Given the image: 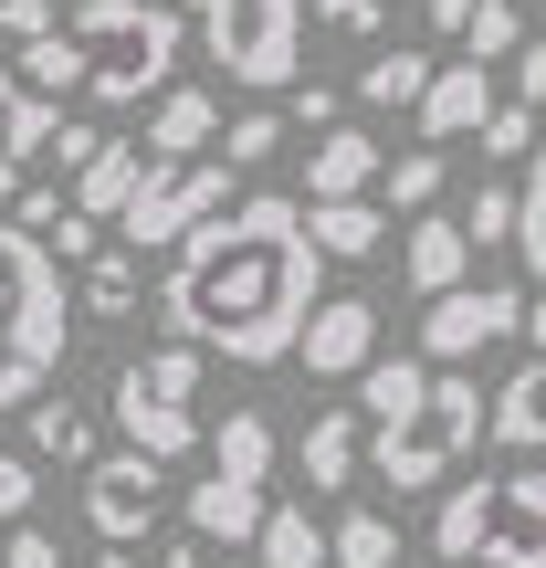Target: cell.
<instances>
[{
    "mask_svg": "<svg viewBox=\"0 0 546 568\" xmlns=\"http://www.w3.org/2000/svg\"><path fill=\"white\" fill-rule=\"evenodd\" d=\"M473 11H484V0H431V32H452V42H463V32H473Z\"/></svg>",
    "mask_w": 546,
    "mask_h": 568,
    "instance_id": "43",
    "label": "cell"
},
{
    "mask_svg": "<svg viewBox=\"0 0 546 568\" xmlns=\"http://www.w3.org/2000/svg\"><path fill=\"white\" fill-rule=\"evenodd\" d=\"M526 347L546 358V295H526Z\"/></svg>",
    "mask_w": 546,
    "mask_h": 568,
    "instance_id": "44",
    "label": "cell"
},
{
    "mask_svg": "<svg viewBox=\"0 0 546 568\" xmlns=\"http://www.w3.org/2000/svg\"><path fill=\"white\" fill-rule=\"evenodd\" d=\"M379 190V138L368 126H326L305 159V201H368Z\"/></svg>",
    "mask_w": 546,
    "mask_h": 568,
    "instance_id": "16",
    "label": "cell"
},
{
    "mask_svg": "<svg viewBox=\"0 0 546 568\" xmlns=\"http://www.w3.org/2000/svg\"><path fill=\"white\" fill-rule=\"evenodd\" d=\"M494 53H526V11L515 0H484L473 32H463V63H494Z\"/></svg>",
    "mask_w": 546,
    "mask_h": 568,
    "instance_id": "34",
    "label": "cell"
},
{
    "mask_svg": "<svg viewBox=\"0 0 546 568\" xmlns=\"http://www.w3.org/2000/svg\"><path fill=\"white\" fill-rule=\"evenodd\" d=\"M11 211H21V169L0 159V222H11Z\"/></svg>",
    "mask_w": 546,
    "mask_h": 568,
    "instance_id": "45",
    "label": "cell"
},
{
    "mask_svg": "<svg viewBox=\"0 0 546 568\" xmlns=\"http://www.w3.org/2000/svg\"><path fill=\"white\" fill-rule=\"evenodd\" d=\"M389 11H400V0H316V21H326V32H358V42L379 32Z\"/></svg>",
    "mask_w": 546,
    "mask_h": 568,
    "instance_id": "39",
    "label": "cell"
},
{
    "mask_svg": "<svg viewBox=\"0 0 546 568\" xmlns=\"http://www.w3.org/2000/svg\"><path fill=\"white\" fill-rule=\"evenodd\" d=\"M137 180H147V148H137V138H105V159L74 180V211L116 232V222H126V201H137Z\"/></svg>",
    "mask_w": 546,
    "mask_h": 568,
    "instance_id": "18",
    "label": "cell"
},
{
    "mask_svg": "<svg viewBox=\"0 0 546 568\" xmlns=\"http://www.w3.org/2000/svg\"><path fill=\"white\" fill-rule=\"evenodd\" d=\"M63 316H74V284H63L53 243L21 222H0V422L32 410L63 368Z\"/></svg>",
    "mask_w": 546,
    "mask_h": 568,
    "instance_id": "2",
    "label": "cell"
},
{
    "mask_svg": "<svg viewBox=\"0 0 546 568\" xmlns=\"http://www.w3.org/2000/svg\"><path fill=\"white\" fill-rule=\"evenodd\" d=\"M274 148H284V105H243V116L222 126V169H231V180H243V169H264Z\"/></svg>",
    "mask_w": 546,
    "mask_h": 568,
    "instance_id": "30",
    "label": "cell"
},
{
    "mask_svg": "<svg viewBox=\"0 0 546 568\" xmlns=\"http://www.w3.org/2000/svg\"><path fill=\"white\" fill-rule=\"evenodd\" d=\"M95 568H137V548H105V558H95Z\"/></svg>",
    "mask_w": 546,
    "mask_h": 568,
    "instance_id": "48",
    "label": "cell"
},
{
    "mask_svg": "<svg viewBox=\"0 0 546 568\" xmlns=\"http://www.w3.org/2000/svg\"><path fill=\"white\" fill-rule=\"evenodd\" d=\"M515 253H526V274H546V138H536L526 180H515Z\"/></svg>",
    "mask_w": 546,
    "mask_h": 568,
    "instance_id": "31",
    "label": "cell"
},
{
    "mask_svg": "<svg viewBox=\"0 0 546 568\" xmlns=\"http://www.w3.org/2000/svg\"><path fill=\"white\" fill-rule=\"evenodd\" d=\"M358 443H368V422H358V410H316V422H305V443H295L305 485H316V495H337L347 474H358Z\"/></svg>",
    "mask_w": 546,
    "mask_h": 568,
    "instance_id": "19",
    "label": "cell"
},
{
    "mask_svg": "<svg viewBox=\"0 0 546 568\" xmlns=\"http://www.w3.org/2000/svg\"><path fill=\"white\" fill-rule=\"evenodd\" d=\"M431 548L452 568H546V453L526 474H484V485H452L431 516Z\"/></svg>",
    "mask_w": 546,
    "mask_h": 568,
    "instance_id": "4",
    "label": "cell"
},
{
    "mask_svg": "<svg viewBox=\"0 0 546 568\" xmlns=\"http://www.w3.org/2000/svg\"><path fill=\"white\" fill-rule=\"evenodd\" d=\"M179 516H189V537H200V548H253V537H264V485H222V474H200V485L179 495Z\"/></svg>",
    "mask_w": 546,
    "mask_h": 568,
    "instance_id": "14",
    "label": "cell"
},
{
    "mask_svg": "<svg viewBox=\"0 0 546 568\" xmlns=\"http://www.w3.org/2000/svg\"><path fill=\"white\" fill-rule=\"evenodd\" d=\"M484 422H494V400L463 379V368H431V389L400 410V422H379V443H368V464L389 474L400 495H431L452 464H463L473 443H484Z\"/></svg>",
    "mask_w": 546,
    "mask_h": 568,
    "instance_id": "5",
    "label": "cell"
},
{
    "mask_svg": "<svg viewBox=\"0 0 546 568\" xmlns=\"http://www.w3.org/2000/svg\"><path fill=\"white\" fill-rule=\"evenodd\" d=\"M326 568H400V527L368 506H347L337 527H326Z\"/></svg>",
    "mask_w": 546,
    "mask_h": 568,
    "instance_id": "24",
    "label": "cell"
},
{
    "mask_svg": "<svg viewBox=\"0 0 546 568\" xmlns=\"http://www.w3.org/2000/svg\"><path fill=\"white\" fill-rule=\"evenodd\" d=\"M210 474H222V485H264L274 474V422L264 410H222V422H210Z\"/></svg>",
    "mask_w": 546,
    "mask_h": 568,
    "instance_id": "20",
    "label": "cell"
},
{
    "mask_svg": "<svg viewBox=\"0 0 546 568\" xmlns=\"http://www.w3.org/2000/svg\"><path fill=\"white\" fill-rule=\"evenodd\" d=\"M158 316L179 347L231 368H295L305 326H316V243H305V201L253 190L210 232H189L168 253Z\"/></svg>",
    "mask_w": 546,
    "mask_h": 568,
    "instance_id": "1",
    "label": "cell"
},
{
    "mask_svg": "<svg viewBox=\"0 0 546 568\" xmlns=\"http://www.w3.org/2000/svg\"><path fill=\"white\" fill-rule=\"evenodd\" d=\"M116 432H126V453H147V464H179L189 443H210V432L189 422V400H168V389L137 379V358L116 368Z\"/></svg>",
    "mask_w": 546,
    "mask_h": 568,
    "instance_id": "11",
    "label": "cell"
},
{
    "mask_svg": "<svg viewBox=\"0 0 546 568\" xmlns=\"http://www.w3.org/2000/svg\"><path fill=\"white\" fill-rule=\"evenodd\" d=\"M421 389H431V368H421V358H379V368L358 379V422H368V432H379V422H400Z\"/></svg>",
    "mask_w": 546,
    "mask_h": 568,
    "instance_id": "28",
    "label": "cell"
},
{
    "mask_svg": "<svg viewBox=\"0 0 546 568\" xmlns=\"http://www.w3.org/2000/svg\"><path fill=\"white\" fill-rule=\"evenodd\" d=\"M222 95H200V84H168V95H158V116H147V159H158V169H189V159H222Z\"/></svg>",
    "mask_w": 546,
    "mask_h": 568,
    "instance_id": "12",
    "label": "cell"
},
{
    "mask_svg": "<svg viewBox=\"0 0 546 568\" xmlns=\"http://www.w3.org/2000/svg\"><path fill=\"white\" fill-rule=\"evenodd\" d=\"M200 347H179V337H158V347H147V358H137V379L147 389H168V400H200Z\"/></svg>",
    "mask_w": 546,
    "mask_h": 568,
    "instance_id": "33",
    "label": "cell"
},
{
    "mask_svg": "<svg viewBox=\"0 0 546 568\" xmlns=\"http://www.w3.org/2000/svg\"><path fill=\"white\" fill-rule=\"evenodd\" d=\"M42 32H63L53 0H0V42H11V53H21V42H42Z\"/></svg>",
    "mask_w": 546,
    "mask_h": 568,
    "instance_id": "38",
    "label": "cell"
},
{
    "mask_svg": "<svg viewBox=\"0 0 546 568\" xmlns=\"http://www.w3.org/2000/svg\"><path fill=\"white\" fill-rule=\"evenodd\" d=\"M473 264V243H463V222H442V211H421V222H410V243H400V284L421 305H442V295H463V274Z\"/></svg>",
    "mask_w": 546,
    "mask_h": 568,
    "instance_id": "13",
    "label": "cell"
},
{
    "mask_svg": "<svg viewBox=\"0 0 546 568\" xmlns=\"http://www.w3.org/2000/svg\"><path fill=\"white\" fill-rule=\"evenodd\" d=\"M32 495H42L32 453H0V527H32Z\"/></svg>",
    "mask_w": 546,
    "mask_h": 568,
    "instance_id": "36",
    "label": "cell"
},
{
    "mask_svg": "<svg viewBox=\"0 0 546 568\" xmlns=\"http://www.w3.org/2000/svg\"><path fill=\"white\" fill-rule=\"evenodd\" d=\"M200 21V53L231 84H295L305 63V0H179Z\"/></svg>",
    "mask_w": 546,
    "mask_h": 568,
    "instance_id": "6",
    "label": "cell"
},
{
    "mask_svg": "<svg viewBox=\"0 0 546 568\" xmlns=\"http://www.w3.org/2000/svg\"><path fill=\"white\" fill-rule=\"evenodd\" d=\"M494 116H505V95L484 84V63H442L421 95V138H484Z\"/></svg>",
    "mask_w": 546,
    "mask_h": 568,
    "instance_id": "15",
    "label": "cell"
},
{
    "mask_svg": "<svg viewBox=\"0 0 546 568\" xmlns=\"http://www.w3.org/2000/svg\"><path fill=\"white\" fill-rule=\"evenodd\" d=\"M305 243H316V264H368L389 243V222L379 201H305Z\"/></svg>",
    "mask_w": 546,
    "mask_h": 568,
    "instance_id": "17",
    "label": "cell"
},
{
    "mask_svg": "<svg viewBox=\"0 0 546 568\" xmlns=\"http://www.w3.org/2000/svg\"><path fill=\"white\" fill-rule=\"evenodd\" d=\"M431 74H442V63H431V53H410V42H400V53H379V63L358 74V105H410V116H421Z\"/></svg>",
    "mask_w": 546,
    "mask_h": 568,
    "instance_id": "26",
    "label": "cell"
},
{
    "mask_svg": "<svg viewBox=\"0 0 546 568\" xmlns=\"http://www.w3.org/2000/svg\"><path fill=\"white\" fill-rule=\"evenodd\" d=\"M21 443H32V464H95V422L74 400H32L21 410Z\"/></svg>",
    "mask_w": 546,
    "mask_h": 568,
    "instance_id": "22",
    "label": "cell"
},
{
    "mask_svg": "<svg viewBox=\"0 0 546 568\" xmlns=\"http://www.w3.org/2000/svg\"><path fill=\"white\" fill-rule=\"evenodd\" d=\"M158 568H200V537H179V548H158Z\"/></svg>",
    "mask_w": 546,
    "mask_h": 568,
    "instance_id": "46",
    "label": "cell"
},
{
    "mask_svg": "<svg viewBox=\"0 0 546 568\" xmlns=\"http://www.w3.org/2000/svg\"><path fill=\"white\" fill-rule=\"evenodd\" d=\"M295 368H316V379H368V368H379V305H368V295L316 305V326H305Z\"/></svg>",
    "mask_w": 546,
    "mask_h": 568,
    "instance_id": "10",
    "label": "cell"
},
{
    "mask_svg": "<svg viewBox=\"0 0 546 568\" xmlns=\"http://www.w3.org/2000/svg\"><path fill=\"white\" fill-rule=\"evenodd\" d=\"M74 295H84V316H105V326H116V316H137V295H147V264H137L126 243H105L95 264H84V284H74Z\"/></svg>",
    "mask_w": 546,
    "mask_h": 568,
    "instance_id": "23",
    "label": "cell"
},
{
    "mask_svg": "<svg viewBox=\"0 0 546 568\" xmlns=\"http://www.w3.org/2000/svg\"><path fill=\"white\" fill-rule=\"evenodd\" d=\"M63 32H74V53H84V95H95V105H147V95H168L179 42H189L158 0H84V11H63Z\"/></svg>",
    "mask_w": 546,
    "mask_h": 568,
    "instance_id": "3",
    "label": "cell"
},
{
    "mask_svg": "<svg viewBox=\"0 0 546 568\" xmlns=\"http://www.w3.org/2000/svg\"><path fill=\"white\" fill-rule=\"evenodd\" d=\"M442 190H452V180H442V159H431V148H410V159L389 169V201H400V211H431Z\"/></svg>",
    "mask_w": 546,
    "mask_h": 568,
    "instance_id": "35",
    "label": "cell"
},
{
    "mask_svg": "<svg viewBox=\"0 0 546 568\" xmlns=\"http://www.w3.org/2000/svg\"><path fill=\"white\" fill-rule=\"evenodd\" d=\"M168 506V464H147V453H105L95 474H84V527L105 537V548H137L147 527H158Z\"/></svg>",
    "mask_w": 546,
    "mask_h": 568,
    "instance_id": "8",
    "label": "cell"
},
{
    "mask_svg": "<svg viewBox=\"0 0 546 568\" xmlns=\"http://www.w3.org/2000/svg\"><path fill=\"white\" fill-rule=\"evenodd\" d=\"M494 443H515V453H546V358H526L505 389H494Z\"/></svg>",
    "mask_w": 546,
    "mask_h": 568,
    "instance_id": "21",
    "label": "cell"
},
{
    "mask_svg": "<svg viewBox=\"0 0 546 568\" xmlns=\"http://www.w3.org/2000/svg\"><path fill=\"white\" fill-rule=\"evenodd\" d=\"M95 253H105V222H84V211H63V232H53V264H95Z\"/></svg>",
    "mask_w": 546,
    "mask_h": 568,
    "instance_id": "40",
    "label": "cell"
},
{
    "mask_svg": "<svg viewBox=\"0 0 546 568\" xmlns=\"http://www.w3.org/2000/svg\"><path fill=\"white\" fill-rule=\"evenodd\" d=\"M11 105H21V74H11V63H0V116H11Z\"/></svg>",
    "mask_w": 546,
    "mask_h": 568,
    "instance_id": "47",
    "label": "cell"
},
{
    "mask_svg": "<svg viewBox=\"0 0 546 568\" xmlns=\"http://www.w3.org/2000/svg\"><path fill=\"white\" fill-rule=\"evenodd\" d=\"M515 105H526V116L546 105V42H526V53H515Z\"/></svg>",
    "mask_w": 546,
    "mask_h": 568,
    "instance_id": "42",
    "label": "cell"
},
{
    "mask_svg": "<svg viewBox=\"0 0 546 568\" xmlns=\"http://www.w3.org/2000/svg\"><path fill=\"white\" fill-rule=\"evenodd\" d=\"M463 243H473V253L515 243V180H484V190L463 201Z\"/></svg>",
    "mask_w": 546,
    "mask_h": 568,
    "instance_id": "32",
    "label": "cell"
},
{
    "mask_svg": "<svg viewBox=\"0 0 546 568\" xmlns=\"http://www.w3.org/2000/svg\"><path fill=\"white\" fill-rule=\"evenodd\" d=\"M505 337H526V295L515 284H463V295H442L421 316V358H484V347H505Z\"/></svg>",
    "mask_w": 546,
    "mask_h": 568,
    "instance_id": "9",
    "label": "cell"
},
{
    "mask_svg": "<svg viewBox=\"0 0 546 568\" xmlns=\"http://www.w3.org/2000/svg\"><path fill=\"white\" fill-rule=\"evenodd\" d=\"M53 138H63V105H53V95H21L11 116H0V159H11V169L53 159Z\"/></svg>",
    "mask_w": 546,
    "mask_h": 568,
    "instance_id": "29",
    "label": "cell"
},
{
    "mask_svg": "<svg viewBox=\"0 0 546 568\" xmlns=\"http://www.w3.org/2000/svg\"><path fill=\"white\" fill-rule=\"evenodd\" d=\"M0 568H63V537H53V527H11Z\"/></svg>",
    "mask_w": 546,
    "mask_h": 568,
    "instance_id": "41",
    "label": "cell"
},
{
    "mask_svg": "<svg viewBox=\"0 0 546 568\" xmlns=\"http://www.w3.org/2000/svg\"><path fill=\"white\" fill-rule=\"evenodd\" d=\"M253 548H264V568H326V527H316V506H274Z\"/></svg>",
    "mask_w": 546,
    "mask_h": 568,
    "instance_id": "27",
    "label": "cell"
},
{
    "mask_svg": "<svg viewBox=\"0 0 546 568\" xmlns=\"http://www.w3.org/2000/svg\"><path fill=\"white\" fill-rule=\"evenodd\" d=\"M11 74H21V95H84V53H74V32L21 42V53H11Z\"/></svg>",
    "mask_w": 546,
    "mask_h": 568,
    "instance_id": "25",
    "label": "cell"
},
{
    "mask_svg": "<svg viewBox=\"0 0 546 568\" xmlns=\"http://www.w3.org/2000/svg\"><path fill=\"white\" fill-rule=\"evenodd\" d=\"M222 211H231V169L222 159H189V169H158V159H147V180H137V201H126L116 243L147 264V253H179L189 232H210Z\"/></svg>",
    "mask_w": 546,
    "mask_h": 568,
    "instance_id": "7",
    "label": "cell"
},
{
    "mask_svg": "<svg viewBox=\"0 0 546 568\" xmlns=\"http://www.w3.org/2000/svg\"><path fill=\"white\" fill-rule=\"evenodd\" d=\"M536 138H546V126L526 116V105H505V116L484 126V159H515V169H526V159H536Z\"/></svg>",
    "mask_w": 546,
    "mask_h": 568,
    "instance_id": "37",
    "label": "cell"
}]
</instances>
